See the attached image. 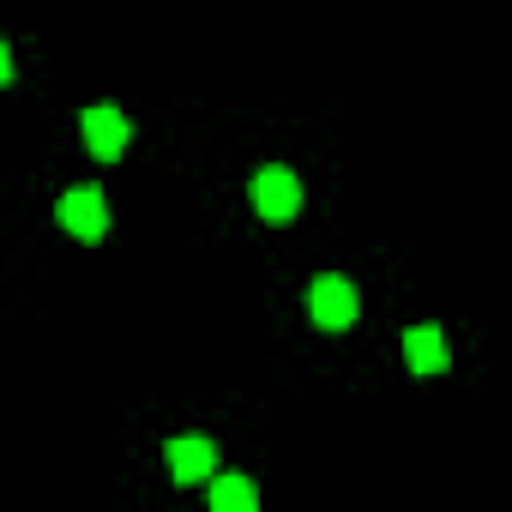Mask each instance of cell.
<instances>
[{
    "instance_id": "1",
    "label": "cell",
    "mask_w": 512,
    "mask_h": 512,
    "mask_svg": "<svg viewBox=\"0 0 512 512\" xmlns=\"http://www.w3.org/2000/svg\"><path fill=\"white\" fill-rule=\"evenodd\" d=\"M247 199H253V211H260L266 223H290V217L302 211V175L284 169V163H266L260 175H253Z\"/></svg>"
},
{
    "instance_id": "2",
    "label": "cell",
    "mask_w": 512,
    "mask_h": 512,
    "mask_svg": "<svg viewBox=\"0 0 512 512\" xmlns=\"http://www.w3.org/2000/svg\"><path fill=\"white\" fill-rule=\"evenodd\" d=\"M55 223H67V235H79V241H103L109 235V205H103L97 187H67L55 199Z\"/></svg>"
},
{
    "instance_id": "3",
    "label": "cell",
    "mask_w": 512,
    "mask_h": 512,
    "mask_svg": "<svg viewBox=\"0 0 512 512\" xmlns=\"http://www.w3.org/2000/svg\"><path fill=\"white\" fill-rule=\"evenodd\" d=\"M308 314H314V326H326V332H350L356 314H362V296H356L350 278H320V284L308 290Z\"/></svg>"
},
{
    "instance_id": "4",
    "label": "cell",
    "mask_w": 512,
    "mask_h": 512,
    "mask_svg": "<svg viewBox=\"0 0 512 512\" xmlns=\"http://www.w3.org/2000/svg\"><path fill=\"white\" fill-rule=\"evenodd\" d=\"M169 476L181 482V488H193V482H211L217 476V446L205 440V434H181V440H169Z\"/></svg>"
},
{
    "instance_id": "5",
    "label": "cell",
    "mask_w": 512,
    "mask_h": 512,
    "mask_svg": "<svg viewBox=\"0 0 512 512\" xmlns=\"http://www.w3.org/2000/svg\"><path fill=\"white\" fill-rule=\"evenodd\" d=\"M79 127H85L91 157H103V163H109V157H121V151H127V133H133V127H127V115H121L115 103L85 109V115H79Z\"/></svg>"
},
{
    "instance_id": "6",
    "label": "cell",
    "mask_w": 512,
    "mask_h": 512,
    "mask_svg": "<svg viewBox=\"0 0 512 512\" xmlns=\"http://www.w3.org/2000/svg\"><path fill=\"white\" fill-rule=\"evenodd\" d=\"M404 362H410V374H446V338L434 326H410L404 332Z\"/></svg>"
},
{
    "instance_id": "7",
    "label": "cell",
    "mask_w": 512,
    "mask_h": 512,
    "mask_svg": "<svg viewBox=\"0 0 512 512\" xmlns=\"http://www.w3.org/2000/svg\"><path fill=\"white\" fill-rule=\"evenodd\" d=\"M211 506L217 512H253L260 506V488H253L247 476H211Z\"/></svg>"
}]
</instances>
